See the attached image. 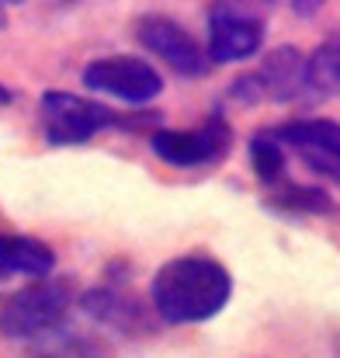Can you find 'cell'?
<instances>
[{"label":"cell","instance_id":"cell-14","mask_svg":"<svg viewBox=\"0 0 340 358\" xmlns=\"http://www.w3.org/2000/svg\"><path fill=\"white\" fill-rule=\"evenodd\" d=\"M271 206L274 209H285L292 216H320V213H330V195L320 192V188H309V185L281 181L271 192Z\"/></svg>","mask_w":340,"mask_h":358},{"label":"cell","instance_id":"cell-12","mask_svg":"<svg viewBox=\"0 0 340 358\" xmlns=\"http://www.w3.org/2000/svg\"><path fill=\"white\" fill-rule=\"evenodd\" d=\"M246 150H250V167H253V174H257V181L260 185H281L285 181V171H288V153H285V146H281V139L271 132V129H260V132H253L250 136V143H246Z\"/></svg>","mask_w":340,"mask_h":358},{"label":"cell","instance_id":"cell-4","mask_svg":"<svg viewBox=\"0 0 340 358\" xmlns=\"http://www.w3.org/2000/svg\"><path fill=\"white\" fill-rule=\"evenodd\" d=\"M232 139L236 136L226 115H209L198 129H156L149 146L170 167H212L229 157Z\"/></svg>","mask_w":340,"mask_h":358},{"label":"cell","instance_id":"cell-6","mask_svg":"<svg viewBox=\"0 0 340 358\" xmlns=\"http://www.w3.org/2000/svg\"><path fill=\"white\" fill-rule=\"evenodd\" d=\"M264 45V17L239 0H216L209 7V59L239 63L257 56Z\"/></svg>","mask_w":340,"mask_h":358},{"label":"cell","instance_id":"cell-15","mask_svg":"<svg viewBox=\"0 0 340 358\" xmlns=\"http://www.w3.org/2000/svg\"><path fill=\"white\" fill-rule=\"evenodd\" d=\"M24 358H101V348L91 341V338H80V334H66V331H56L42 341L31 345V352Z\"/></svg>","mask_w":340,"mask_h":358},{"label":"cell","instance_id":"cell-1","mask_svg":"<svg viewBox=\"0 0 340 358\" xmlns=\"http://www.w3.org/2000/svg\"><path fill=\"white\" fill-rule=\"evenodd\" d=\"M232 296V275L226 271L223 261L209 254H181L170 257L167 264L156 268L149 282V299L153 313L170 324H205L226 310Z\"/></svg>","mask_w":340,"mask_h":358},{"label":"cell","instance_id":"cell-9","mask_svg":"<svg viewBox=\"0 0 340 358\" xmlns=\"http://www.w3.org/2000/svg\"><path fill=\"white\" fill-rule=\"evenodd\" d=\"M260 101H278V105H292V101H306L313 84H309V70H306V52H299L295 45H278L264 56V63L253 70Z\"/></svg>","mask_w":340,"mask_h":358},{"label":"cell","instance_id":"cell-3","mask_svg":"<svg viewBox=\"0 0 340 358\" xmlns=\"http://www.w3.org/2000/svg\"><path fill=\"white\" fill-rule=\"evenodd\" d=\"M38 112L49 146H84L105 129H132L128 115H118L108 105L70 91H45Z\"/></svg>","mask_w":340,"mask_h":358},{"label":"cell","instance_id":"cell-7","mask_svg":"<svg viewBox=\"0 0 340 358\" xmlns=\"http://www.w3.org/2000/svg\"><path fill=\"white\" fill-rule=\"evenodd\" d=\"M135 38L181 77H205L212 70V59L198 38L167 14H142L135 21Z\"/></svg>","mask_w":340,"mask_h":358},{"label":"cell","instance_id":"cell-10","mask_svg":"<svg viewBox=\"0 0 340 358\" xmlns=\"http://www.w3.org/2000/svg\"><path fill=\"white\" fill-rule=\"evenodd\" d=\"M80 306L105 327H112L118 334H146L149 324H146V306L125 292L118 282H105V285H94L80 296Z\"/></svg>","mask_w":340,"mask_h":358},{"label":"cell","instance_id":"cell-2","mask_svg":"<svg viewBox=\"0 0 340 358\" xmlns=\"http://www.w3.org/2000/svg\"><path fill=\"white\" fill-rule=\"evenodd\" d=\"M73 289L63 278H31L0 299V334L10 341H42L66 327Z\"/></svg>","mask_w":340,"mask_h":358},{"label":"cell","instance_id":"cell-16","mask_svg":"<svg viewBox=\"0 0 340 358\" xmlns=\"http://www.w3.org/2000/svg\"><path fill=\"white\" fill-rule=\"evenodd\" d=\"M288 3H292V10H295L299 17H316L327 0H288Z\"/></svg>","mask_w":340,"mask_h":358},{"label":"cell","instance_id":"cell-18","mask_svg":"<svg viewBox=\"0 0 340 358\" xmlns=\"http://www.w3.org/2000/svg\"><path fill=\"white\" fill-rule=\"evenodd\" d=\"M17 3H24V0H0V24H3V14H7V7H17Z\"/></svg>","mask_w":340,"mask_h":358},{"label":"cell","instance_id":"cell-13","mask_svg":"<svg viewBox=\"0 0 340 358\" xmlns=\"http://www.w3.org/2000/svg\"><path fill=\"white\" fill-rule=\"evenodd\" d=\"M306 70L316 94H340V35L327 38L306 56Z\"/></svg>","mask_w":340,"mask_h":358},{"label":"cell","instance_id":"cell-11","mask_svg":"<svg viewBox=\"0 0 340 358\" xmlns=\"http://www.w3.org/2000/svg\"><path fill=\"white\" fill-rule=\"evenodd\" d=\"M56 268V254L49 243L17 234H0V282L24 275V278H49Z\"/></svg>","mask_w":340,"mask_h":358},{"label":"cell","instance_id":"cell-17","mask_svg":"<svg viewBox=\"0 0 340 358\" xmlns=\"http://www.w3.org/2000/svg\"><path fill=\"white\" fill-rule=\"evenodd\" d=\"M14 98H17V94H14V87L0 84V108H3V105H14Z\"/></svg>","mask_w":340,"mask_h":358},{"label":"cell","instance_id":"cell-8","mask_svg":"<svg viewBox=\"0 0 340 358\" xmlns=\"http://www.w3.org/2000/svg\"><path fill=\"white\" fill-rule=\"evenodd\" d=\"M271 132L281 139V146H292L295 157L309 171H316V174L340 185V122L299 119L288 122V125H278Z\"/></svg>","mask_w":340,"mask_h":358},{"label":"cell","instance_id":"cell-5","mask_svg":"<svg viewBox=\"0 0 340 358\" xmlns=\"http://www.w3.org/2000/svg\"><path fill=\"white\" fill-rule=\"evenodd\" d=\"M84 87L125 105H149L163 94V77L153 63L139 56H101L84 66Z\"/></svg>","mask_w":340,"mask_h":358}]
</instances>
